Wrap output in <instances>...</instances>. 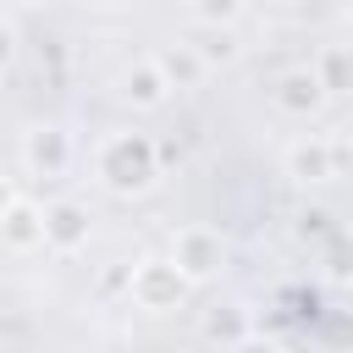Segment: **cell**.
Listing matches in <instances>:
<instances>
[{"instance_id":"1","label":"cell","mask_w":353,"mask_h":353,"mask_svg":"<svg viewBox=\"0 0 353 353\" xmlns=\"http://www.w3.org/2000/svg\"><path fill=\"white\" fill-rule=\"evenodd\" d=\"M94 176H99V188L116 193V199L149 193V188L160 182V143H154V132H143V127H116V132H105L99 149H94Z\"/></svg>"},{"instance_id":"2","label":"cell","mask_w":353,"mask_h":353,"mask_svg":"<svg viewBox=\"0 0 353 353\" xmlns=\"http://www.w3.org/2000/svg\"><path fill=\"white\" fill-rule=\"evenodd\" d=\"M165 259L182 270V281H188V287H204V281H215V276L226 270V237H221V226L188 221V226H176V232H171Z\"/></svg>"},{"instance_id":"3","label":"cell","mask_w":353,"mask_h":353,"mask_svg":"<svg viewBox=\"0 0 353 353\" xmlns=\"http://www.w3.org/2000/svg\"><path fill=\"white\" fill-rule=\"evenodd\" d=\"M127 298H132L143 314H171V309H182V298H188V281H182V270H176L165 254H143V259L127 270Z\"/></svg>"},{"instance_id":"4","label":"cell","mask_w":353,"mask_h":353,"mask_svg":"<svg viewBox=\"0 0 353 353\" xmlns=\"http://www.w3.org/2000/svg\"><path fill=\"white\" fill-rule=\"evenodd\" d=\"M342 160H353V149H347V143H336V138H325V132H303V138H292V143H287L281 171H287L298 188H325V182H336Z\"/></svg>"},{"instance_id":"5","label":"cell","mask_w":353,"mask_h":353,"mask_svg":"<svg viewBox=\"0 0 353 353\" xmlns=\"http://www.w3.org/2000/svg\"><path fill=\"white\" fill-rule=\"evenodd\" d=\"M17 154H22L28 176H66L72 171V132L61 121H33L17 143Z\"/></svg>"},{"instance_id":"6","label":"cell","mask_w":353,"mask_h":353,"mask_svg":"<svg viewBox=\"0 0 353 353\" xmlns=\"http://www.w3.org/2000/svg\"><path fill=\"white\" fill-rule=\"evenodd\" d=\"M94 237V221L77 199H50L44 204V248L50 254H83Z\"/></svg>"},{"instance_id":"7","label":"cell","mask_w":353,"mask_h":353,"mask_svg":"<svg viewBox=\"0 0 353 353\" xmlns=\"http://www.w3.org/2000/svg\"><path fill=\"white\" fill-rule=\"evenodd\" d=\"M270 99H276V110H281V116H292V121H309V116H320V105H325L331 94L320 88L314 66H292V72H281V77H276Z\"/></svg>"},{"instance_id":"8","label":"cell","mask_w":353,"mask_h":353,"mask_svg":"<svg viewBox=\"0 0 353 353\" xmlns=\"http://www.w3.org/2000/svg\"><path fill=\"white\" fill-rule=\"evenodd\" d=\"M116 94H121V99H127L132 110H160V105H165V99H171L176 88L165 83L160 61H154V55H143V61H132V66L121 72V88H116Z\"/></svg>"},{"instance_id":"9","label":"cell","mask_w":353,"mask_h":353,"mask_svg":"<svg viewBox=\"0 0 353 353\" xmlns=\"http://www.w3.org/2000/svg\"><path fill=\"white\" fill-rule=\"evenodd\" d=\"M0 243H6L11 254H33V248H44V204L17 199V204L6 210V221H0Z\"/></svg>"},{"instance_id":"10","label":"cell","mask_w":353,"mask_h":353,"mask_svg":"<svg viewBox=\"0 0 353 353\" xmlns=\"http://www.w3.org/2000/svg\"><path fill=\"white\" fill-rule=\"evenodd\" d=\"M204 342H215L221 353H232V347H243L248 336H254V314L243 309V303H215V309H204Z\"/></svg>"},{"instance_id":"11","label":"cell","mask_w":353,"mask_h":353,"mask_svg":"<svg viewBox=\"0 0 353 353\" xmlns=\"http://www.w3.org/2000/svg\"><path fill=\"white\" fill-rule=\"evenodd\" d=\"M314 77H320L325 94L353 99V39H331V44H320V55H314Z\"/></svg>"},{"instance_id":"12","label":"cell","mask_w":353,"mask_h":353,"mask_svg":"<svg viewBox=\"0 0 353 353\" xmlns=\"http://www.w3.org/2000/svg\"><path fill=\"white\" fill-rule=\"evenodd\" d=\"M154 61H160V72H165V83H171V88H193V83L210 72V66H204V55H199V44H165Z\"/></svg>"},{"instance_id":"13","label":"cell","mask_w":353,"mask_h":353,"mask_svg":"<svg viewBox=\"0 0 353 353\" xmlns=\"http://www.w3.org/2000/svg\"><path fill=\"white\" fill-rule=\"evenodd\" d=\"M188 11L199 28H232L243 17V0H188Z\"/></svg>"},{"instance_id":"14","label":"cell","mask_w":353,"mask_h":353,"mask_svg":"<svg viewBox=\"0 0 353 353\" xmlns=\"http://www.w3.org/2000/svg\"><path fill=\"white\" fill-rule=\"evenodd\" d=\"M325 270H331V281H353V232H331V243H325Z\"/></svg>"},{"instance_id":"15","label":"cell","mask_w":353,"mask_h":353,"mask_svg":"<svg viewBox=\"0 0 353 353\" xmlns=\"http://www.w3.org/2000/svg\"><path fill=\"white\" fill-rule=\"evenodd\" d=\"M199 55H204V66H226V61H237V39H232V28H204Z\"/></svg>"},{"instance_id":"16","label":"cell","mask_w":353,"mask_h":353,"mask_svg":"<svg viewBox=\"0 0 353 353\" xmlns=\"http://www.w3.org/2000/svg\"><path fill=\"white\" fill-rule=\"evenodd\" d=\"M11 61H17V28L0 17V77L11 72Z\"/></svg>"},{"instance_id":"17","label":"cell","mask_w":353,"mask_h":353,"mask_svg":"<svg viewBox=\"0 0 353 353\" xmlns=\"http://www.w3.org/2000/svg\"><path fill=\"white\" fill-rule=\"evenodd\" d=\"M232 353H281V342H259V336H248V342L232 347Z\"/></svg>"},{"instance_id":"18","label":"cell","mask_w":353,"mask_h":353,"mask_svg":"<svg viewBox=\"0 0 353 353\" xmlns=\"http://www.w3.org/2000/svg\"><path fill=\"white\" fill-rule=\"evenodd\" d=\"M17 199H22V193H17V188H11V176H0V221H6V210H11V204H17Z\"/></svg>"},{"instance_id":"19","label":"cell","mask_w":353,"mask_h":353,"mask_svg":"<svg viewBox=\"0 0 353 353\" xmlns=\"http://www.w3.org/2000/svg\"><path fill=\"white\" fill-rule=\"evenodd\" d=\"M94 6H110V11H121V6H138V0H94Z\"/></svg>"},{"instance_id":"20","label":"cell","mask_w":353,"mask_h":353,"mask_svg":"<svg viewBox=\"0 0 353 353\" xmlns=\"http://www.w3.org/2000/svg\"><path fill=\"white\" fill-rule=\"evenodd\" d=\"M6 6H44V0H6Z\"/></svg>"},{"instance_id":"21","label":"cell","mask_w":353,"mask_h":353,"mask_svg":"<svg viewBox=\"0 0 353 353\" xmlns=\"http://www.w3.org/2000/svg\"><path fill=\"white\" fill-rule=\"evenodd\" d=\"M347 11H353V0H347Z\"/></svg>"},{"instance_id":"22","label":"cell","mask_w":353,"mask_h":353,"mask_svg":"<svg viewBox=\"0 0 353 353\" xmlns=\"http://www.w3.org/2000/svg\"><path fill=\"white\" fill-rule=\"evenodd\" d=\"M347 149H353V143H347Z\"/></svg>"}]
</instances>
